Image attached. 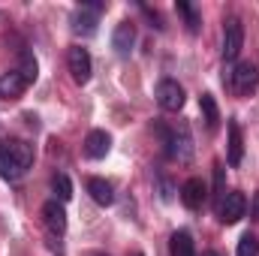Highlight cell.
Wrapping results in <instances>:
<instances>
[{"instance_id":"obj_20","label":"cell","mask_w":259,"mask_h":256,"mask_svg":"<svg viewBox=\"0 0 259 256\" xmlns=\"http://www.w3.org/2000/svg\"><path fill=\"white\" fill-rule=\"evenodd\" d=\"M238 256H259V238L253 232H244L241 235V241H238Z\"/></svg>"},{"instance_id":"obj_3","label":"cell","mask_w":259,"mask_h":256,"mask_svg":"<svg viewBox=\"0 0 259 256\" xmlns=\"http://www.w3.org/2000/svg\"><path fill=\"white\" fill-rule=\"evenodd\" d=\"M241 46H244V27L238 18H226L223 24V61H235L241 55Z\"/></svg>"},{"instance_id":"obj_12","label":"cell","mask_w":259,"mask_h":256,"mask_svg":"<svg viewBox=\"0 0 259 256\" xmlns=\"http://www.w3.org/2000/svg\"><path fill=\"white\" fill-rule=\"evenodd\" d=\"M112 46H115V52H118L121 58H127L130 52H133V46H136V27H133L130 21H121V24L115 27Z\"/></svg>"},{"instance_id":"obj_17","label":"cell","mask_w":259,"mask_h":256,"mask_svg":"<svg viewBox=\"0 0 259 256\" xmlns=\"http://www.w3.org/2000/svg\"><path fill=\"white\" fill-rule=\"evenodd\" d=\"M199 109H202V118H205L208 130L217 127V121H220V112H217V103H214V97H211V94H202V97H199Z\"/></svg>"},{"instance_id":"obj_15","label":"cell","mask_w":259,"mask_h":256,"mask_svg":"<svg viewBox=\"0 0 259 256\" xmlns=\"http://www.w3.org/2000/svg\"><path fill=\"white\" fill-rule=\"evenodd\" d=\"M169 253H172V256H196L193 235H190L187 229L172 232V238H169Z\"/></svg>"},{"instance_id":"obj_11","label":"cell","mask_w":259,"mask_h":256,"mask_svg":"<svg viewBox=\"0 0 259 256\" xmlns=\"http://www.w3.org/2000/svg\"><path fill=\"white\" fill-rule=\"evenodd\" d=\"M24 91H27V81H24V75H21L18 69H9V72L0 75V97H6V100H18Z\"/></svg>"},{"instance_id":"obj_9","label":"cell","mask_w":259,"mask_h":256,"mask_svg":"<svg viewBox=\"0 0 259 256\" xmlns=\"http://www.w3.org/2000/svg\"><path fill=\"white\" fill-rule=\"evenodd\" d=\"M109 148H112V136H109L106 130H91V133H88V139H84V154H88L91 160H103V157L109 154Z\"/></svg>"},{"instance_id":"obj_6","label":"cell","mask_w":259,"mask_h":256,"mask_svg":"<svg viewBox=\"0 0 259 256\" xmlns=\"http://www.w3.org/2000/svg\"><path fill=\"white\" fill-rule=\"evenodd\" d=\"M157 103L166 109V112H181L184 109V88L175 81V78H163L157 84Z\"/></svg>"},{"instance_id":"obj_1","label":"cell","mask_w":259,"mask_h":256,"mask_svg":"<svg viewBox=\"0 0 259 256\" xmlns=\"http://www.w3.org/2000/svg\"><path fill=\"white\" fill-rule=\"evenodd\" d=\"M30 166H33V145H27L21 139L0 145V178L18 181Z\"/></svg>"},{"instance_id":"obj_16","label":"cell","mask_w":259,"mask_h":256,"mask_svg":"<svg viewBox=\"0 0 259 256\" xmlns=\"http://www.w3.org/2000/svg\"><path fill=\"white\" fill-rule=\"evenodd\" d=\"M244 157V139H241V127L235 121H229V166H238Z\"/></svg>"},{"instance_id":"obj_24","label":"cell","mask_w":259,"mask_h":256,"mask_svg":"<svg viewBox=\"0 0 259 256\" xmlns=\"http://www.w3.org/2000/svg\"><path fill=\"white\" fill-rule=\"evenodd\" d=\"M202 256H220V253L217 250H208V253H202Z\"/></svg>"},{"instance_id":"obj_7","label":"cell","mask_w":259,"mask_h":256,"mask_svg":"<svg viewBox=\"0 0 259 256\" xmlns=\"http://www.w3.org/2000/svg\"><path fill=\"white\" fill-rule=\"evenodd\" d=\"M66 64H69V72H72V81H75V84H88V81H91L94 64H91V55H88V49H81V46L69 49V55H66Z\"/></svg>"},{"instance_id":"obj_25","label":"cell","mask_w":259,"mask_h":256,"mask_svg":"<svg viewBox=\"0 0 259 256\" xmlns=\"http://www.w3.org/2000/svg\"><path fill=\"white\" fill-rule=\"evenodd\" d=\"M88 256H106V253H88Z\"/></svg>"},{"instance_id":"obj_10","label":"cell","mask_w":259,"mask_h":256,"mask_svg":"<svg viewBox=\"0 0 259 256\" xmlns=\"http://www.w3.org/2000/svg\"><path fill=\"white\" fill-rule=\"evenodd\" d=\"M42 220H46V226L55 232V235H61L66 229V211H64V202H58V199H49L46 205H42Z\"/></svg>"},{"instance_id":"obj_8","label":"cell","mask_w":259,"mask_h":256,"mask_svg":"<svg viewBox=\"0 0 259 256\" xmlns=\"http://www.w3.org/2000/svg\"><path fill=\"white\" fill-rule=\"evenodd\" d=\"M97 12H103V3H84L81 9L72 12V30L78 36H94L97 33Z\"/></svg>"},{"instance_id":"obj_14","label":"cell","mask_w":259,"mask_h":256,"mask_svg":"<svg viewBox=\"0 0 259 256\" xmlns=\"http://www.w3.org/2000/svg\"><path fill=\"white\" fill-rule=\"evenodd\" d=\"M205 184L199 181V178H190L184 187H181V202L190 208V211H196V208H202V202H205Z\"/></svg>"},{"instance_id":"obj_23","label":"cell","mask_w":259,"mask_h":256,"mask_svg":"<svg viewBox=\"0 0 259 256\" xmlns=\"http://www.w3.org/2000/svg\"><path fill=\"white\" fill-rule=\"evenodd\" d=\"M250 217L259 220V193H253V202H250Z\"/></svg>"},{"instance_id":"obj_19","label":"cell","mask_w":259,"mask_h":256,"mask_svg":"<svg viewBox=\"0 0 259 256\" xmlns=\"http://www.w3.org/2000/svg\"><path fill=\"white\" fill-rule=\"evenodd\" d=\"M52 190L58 196V202H69V199H72V184H69L66 175H55V178H52Z\"/></svg>"},{"instance_id":"obj_21","label":"cell","mask_w":259,"mask_h":256,"mask_svg":"<svg viewBox=\"0 0 259 256\" xmlns=\"http://www.w3.org/2000/svg\"><path fill=\"white\" fill-rule=\"evenodd\" d=\"M178 12L184 15V21H187V30H190V33H196V30H199V15H196V9L190 6V3H178Z\"/></svg>"},{"instance_id":"obj_22","label":"cell","mask_w":259,"mask_h":256,"mask_svg":"<svg viewBox=\"0 0 259 256\" xmlns=\"http://www.w3.org/2000/svg\"><path fill=\"white\" fill-rule=\"evenodd\" d=\"M223 196H226V190H223V166H214V208L223 202Z\"/></svg>"},{"instance_id":"obj_2","label":"cell","mask_w":259,"mask_h":256,"mask_svg":"<svg viewBox=\"0 0 259 256\" xmlns=\"http://www.w3.org/2000/svg\"><path fill=\"white\" fill-rule=\"evenodd\" d=\"M160 133H163V142L169 145V148H166L169 157L178 160V163H190V157H193V136H190V127H187V124H178L172 133H166V130H160Z\"/></svg>"},{"instance_id":"obj_13","label":"cell","mask_w":259,"mask_h":256,"mask_svg":"<svg viewBox=\"0 0 259 256\" xmlns=\"http://www.w3.org/2000/svg\"><path fill=\"white\" fill-rule=\"evenodd\" d=\"M88 193H91V199H94L97 205H103V208H109V205L115 202V187H112L106 178H91V181H88Z\"/></svg>"},{"instance_id":"obj_26","label":"cell","mask_w":259,"mask_h":256,"mask_svg":"<svg viewBox=\"0 0 259 256\" xmlns=\"http://www.w3.org/2000/svg\"><path fill=\"white\" fill-rule=\"evenodd\" d=\"M133 256H145V253H133Z\"/></svg>"},{"instance_id":"obj_5","label":"cell","mask_w":259,"mask_h":256,"mask_svg":"<svg viewBox=\"0 0 259 256\" xmlns=\"http://www.w3.org/2000/svg\"><path fill=\"white\" fill-rule=\"evenodd\" d=\"M256 84H259V69L253 64H235V69L229 72V88H232L238 97L250 94Z\"/></svg>"},{"instance_id":"obj_4","label":"cell","mask_w":259,"mask_h":256,"mask_svg":"<svg viewBox=\"0 0 259 256\" xmlns=\"http://www.w3.org/2000/svg\"><path fill=\"white\" fill-rule=\"evenodd\" d=\"M244 214H247V199H244V193H238V190L226 193V196H223V202L217 205V217H220L226 226L238 223Z\"/></svg>"},{"instance_id":"obj_18","label":"cell","mask_w":259,"mask_h":256,"mask_svg":"<svg viewBox=\"0 0 259 256\" xmlns=\"http://www.w3.org/2000/svg\"><path fill=\"white\" fill-rule=\"evenodd\" d=\"M18 72L24 75V81H27V84H33V81H36L39 66H36V58H33L30 52H21V66H18Z\"/></svg>"}]
</instances>
